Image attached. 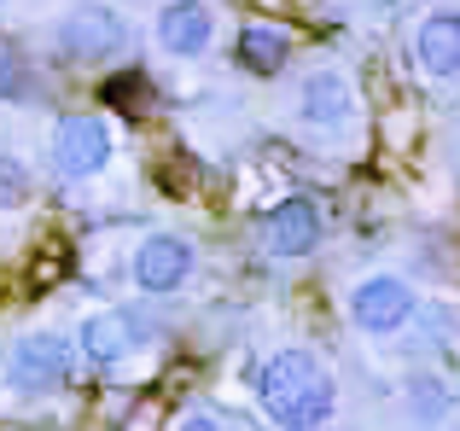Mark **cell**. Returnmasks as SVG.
I'll list each match as a JSON object with an SVG mask.
<instances>
[{"mask_svg":"<svg viewBox=\"0 0 460 431\" xmlns=\"http://www.w3.org/2000/svg\"><path fill=\"white\" fill-rule=\"evenodd\" d=\"M257 402L280 431H321L338 414V385L309 350H274L257 367Z\"/></svg>","mask_w":460,"mask_h":431,"instance_id":"1","label":"cell"},{"mask_svg":"<svg viewBox=\"0 0 460 431\" xmlns=\"http://www.w3.org/2000/svg\"><path fill=\"white\" fill-rule=\"evenodd\" d=\"M157 339H164V321H152L146 309H100V315L82 321L76 350H82L88 367H117V362L140 356Z\"/></svg>","mask_w":460,"mask_h":431,"instance_id":"2","label":"cell"},{"mask_svg":"<svg viewBox=\"0 0 460 431\" xmlns=\"http://www.w3.org/2000/svg\"><path fill=\"white\" fill-rule=\"evenodd\" d=\"M349 327L367 332V339H391V332H402L408 321L420 315V297L414 286L402 280V274H367V280L349 286Z\"/></svg>","mask_w":460,"mask_h":431,"instance_id":"3","label":"cell"},{"mask_svg":"<svg viewBox=\"0 0 460 431\" xmlns=\"http://www.w3.org/2000/svg\"><path fill=\"white\" fill-rule=\"evenodd\" d=\"M321 233H326V216H321V205H314L309 193L274 198V205L262 210V222H257V245H262V257H274V262L309 257V251L321 245Z\"/></svg>","mask_w":460,"mask_h":431,"instance_id":"4","label":"cell"},{"mask_svg":"<svg viewBox=\"0 0 460 431\" xmlns=\"http://www.w3.org/2000/svg\"><path fill=\"white\" fill-rule=\"evenodd\" d=\"M6 379L23 397H53L70 379V344L58 332H23L6 356Z\"/></svg>","mask_w":460,"mask_h":431,"instance_id":"5","label":"cell"},{"mask_svg":"<svg viewBox=\"0 0 460 431\" xmlns=\"http://www.w3.org/2000/svg\"><path fill=\"white\" fill-rule=\"evenodd\" d=\"M123 47H128V23L117 18L111 6H100V0L76 6L58 23V53L76 58V65H111Z\"/></svg>","mask_w":460,"mask_h":431,"instance_id":"6","label":"cell"},{"mask_svg":"<svg viewBox=\"0 0 460 431\" xmlns=\"http://www.w3.org/2000/svg\"><path fill=\"white\" fill-rule=\"evenodd\" d=\"M128 268H135V286L146 297H169L199 274V245L181 239V233H146L135 245V262H128Z\"/></svg>","mask_w":460,"mask_h":431,"instance_id":"7","label":"cell"},{"mask_svg":"<svg viewBox=\"0 0 460 431\" xmlns=\"http://www.w3.org/2000/svg\"><path fill=\"white\" fill-rule=\"evenodd\" d=\"M111 123H105L100 111H76L58 123V140H53V158H58V175L65 181H93V175H105V163H111Z\"/></svg>","mask_w":460,"mask_h":431,"instance_id":"8","label":"cell"},{"mask_svg":"<svg viewBox=\"0 0 460 431\" xmlns=\"http://www.w3.org/2000/svg\"><path fill=\"white\" fill-rule=\"evenodd\" d=\"M297 117H304L309 128H344L349 117H356V88H349V76L338 65H321L304 76V88H297Z\"/></svg>","mask_w":460,"mask_h":431,"instance_id":"9","label":"cell"},{"mask_svg":"<svg viewBox=\"0 0 460 431\" xmlns=\"http://www.w3.org/2000/svg\"><path fill=\"white\" fill-rule=\"evenodd\" d=\"M216 41V12L204 0H169L157 12V47L169 58H204Z\"/></svg>","mask_w":460,"mask_h":431,"instance_id":"10","label":"cell"},{"mask_svg":"<svg viewBox=\"0 0 460 431\" xmlns=\"http://www.w3.org/2000/svg\"><path fill=\"white\" fill-rule=\"evenodd\" d=\"M414 65L426 70V76L449 82L460 76V6H438L420 18L414 30Z\"/></svg>","mask_w":460,"mask_h":431,"instance_id":"11","label":"cell"},{"mask_svg":"<svg viewBox=\"0 0 460 431\" xmlns=\"http://www.w3.org/2000/svg\"><path fill=\"white\" fill-rule=\"evenodd\" d=\"M234 58H239V70H251V76H280L286 58H292V35L274 30V23H245Z\"/></svg>","mask_w":460,"mask_h":431,"instance_id":"12","label":"cell"},{"mask_svg":"<svg viewBox=\"0 0 460 431\" xmlns=\"http://www.w3.org/2000/svg\"><path fill=\"white\" fill-rule=\"evenodd\" d=\"M402 391H408V414H414V420H443V414L455 409L449 385H443L438 374H414Z\"/></svg>","mask_w":460,"mask_h":431,"instance_id":"13","label":"cell"},{"mask_svg":"<svg viewBox=\"0 0 460 431\" xmlns=\"http://www.w3.org/2000/svg\"><path fill=\"white\" fill-rule=\"evenodd\" d=\"M35 198V175L23 158H12V152H0V210H23Z\"/></svg>","mask_w":460,"mask_h":431,"instance_id":"14","label":"cell"},{"mask_svg":"<svg viewBox=\"0 0 460 431\" xmlns=\"http://www.w3.org/2000/svg\"><path fill=\"white\" fill-rule=\"evenodd\" d=\"M23 88H30V82H23V65L6 53V47H0V100H18Z\"/></svg>","mask_w":460,"mask_h":431,"instance_id":"15","label":"cell"},{"mask_svg":"<svg viewBox=\"0 0 460 431\" xmlns=\"http://www.w3.org/2000/svg\"><path fill=\"white\" fill-rule=\"evenodd\" d=\"M175 431H222V420H210V414H187Z\"/></svg>","mask_w":460,"mask_h":431,"instance_id":"16","label":"cell"}]
</instances>
